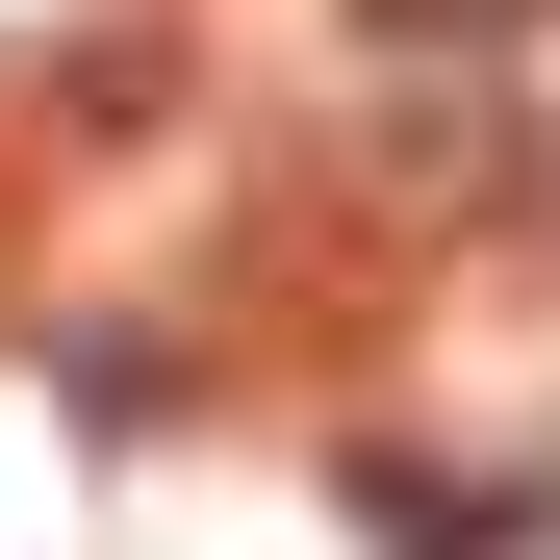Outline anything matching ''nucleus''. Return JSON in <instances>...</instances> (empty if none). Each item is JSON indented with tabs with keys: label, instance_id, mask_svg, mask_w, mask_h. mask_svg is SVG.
I'll return each instance as SVG.
<instances>
[{
	"label": "nucleus",
	"instance_id": "obj_1",
	"mask_svg": "<svg viewBox=\"0 0 560 560\" xmlns=\"http://www.w3.org/2000/svg\"><path fill=\"white\" fill-rule=\"evenodd\" d=\"M383 51H510V26H560V0H357Z\"/></svg>",
	"mask_w": 560,
	"mask_h": 560
}]
</instances>
